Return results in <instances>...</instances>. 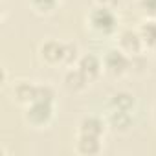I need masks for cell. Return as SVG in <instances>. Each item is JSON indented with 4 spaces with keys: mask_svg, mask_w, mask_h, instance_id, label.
Segmentation results:
<instances>
[{
    "mask_svg": "<svg viewBox=\"0 0 156 156\" xmlns=\"http://www.w3.org/2000/svg\"><path fill=\"white\" fill-rule=\"evenodd\" d=\"M107 119H103L101 116H96V114H88L85 116L81 121H79V127H77V132L81 134H88V136H98V138H103L105 132H107Z\"/></svg>",
    "mask_w": 156,
    "mask_h": 156,
    "instance_id": "cell-8",
    "label": "cell"
},
{
    "mask_svg": "<svg viewBox=\"0 0 156 156\" xmlns=\"http://www.w3.org/2000/svg\"><path fill=\"white\" fill-rule=\"evenodd\" d=\"M136 108V98L134 94L127 90H118L108 98V110H119V112H132Z\"/></svg>",
    "mask_w": 156,
    "mask_h": 156,
    "instance_id": "cell-10",
    "label": "cell"
},
{
    "mask_svg": "<svg viewBox=\"0 0 156 156\" xmlns=\"http://www.w3.org/2000/svg\"><path fill=\"white\" fill-rule=\"evenodd\" d=\"M107 123L116 132H127L132 127V112H119V110H108Z\"/></svg>",
    "mask_w": 156,
    "mask_h": 156,
    "instance_id": "cell-13",
    "label": "cell"
},
{
    "mask_svg": "<svg viewBox=\"0 0 156 156\" xmlns=\"http://www.w3.org/2000/svg\"><path fill=\"white\" fill-rule=\"evenodd\" d=\"M138 31H140V37H141L145 51L156 53V19H145L140 24Z\"/></svg>",
    "mask_w": 156,
    "mask_h": 156,
    "instance_id": "cell-11",
    "label": "cell"
},
{
    "mask_svg": "<svg viewBox=\"0 0 156 156\" xmlns=\"http://www.w3.org/2000/svg\"><path fill=\"white\" fill-rule=\"evenodd\" d=\"M87 24L94 33L103 35V37H110L118 31L119 20H118V15H116L114 9L96 4L90 9V13L87 15Z\"/></svg>",
    "mask_w": 156,
    "mask_h": 156,
    "instance_id": "cell-1",
    "label": "cell"
},
{
    "mask_svg": "<svg viewBox=\"0 0 156 156\" xmlns=\"http://www.w3.org/2000/svg\"><path fill=\"white\" fill-rule=\"evenodd\" d=\"M152 118H154V123H156V105H154V110H152Z\"/></svg>",
    "mask_w": 156,
    "mask_h": 156,
    "instance_id": "cell-19",
    "label": "cell"
},
{
    "mask_svg": "<svg viewBox=\"0 0 156 156\" xmlns=\"http://www.w3.org/2000/svg\"><path fill=\"white\" fill-rule=\"evenodd\" d=\"M66 46V53H64V66H73L77 62V59H79V46H77L75 42H64Z\"/></svg>",
    "mask_w": 156,
    "mask_h": 156,
    "instance_id": "cell-15",
    "label": "cell"
},
{
    "mask_svg": "<svg viewBox=\"0 0 156 156\" xmlns=\"http://www.w3.org/2000/svg\"><path fill=\"white\" fill-rule=\"evenodd\" d=\"M138 9L145 19H156V0H138Z\"/></svg>",
    "mask_w": 156,
    "mask_h": 156,
    "instance_id": "cell-16",
    "label": "cell"
},
{
    "mask_svg": "<svg viewBox=\"0 0 156 156\" xmlns=\"http://www.w3.org/2000/svg\"><path fill=\"white\" fill-rule=\"evenodd\" d=\"M35 94H37V83H33V81H19L13 87V98L22 107L30 105L35 99Z\"/></svg>",
    "mask_w": 156,
    "mask_h": 156,
    "instance_id": "cell-12",
    "label": "cell"
},
{
    "mask_svg": "<svg viewBox=\"0 0 156 156\" xmlns=\"http://www.w3.org/2000/svg\"><path fill=\"white\" fill-rule=\"evenodd\" d=\"M88 85H90V79H88V77H87L79 68H77L75 64L70 66V68L64 72V75H62V87H64L68 92H73V94L83 92Z\"/></svg>",
    "mask_w": 156,
    "mask_h": 156,
    "instance_id": "cell-6",
    "label": "cell"
},
{
    "mask_svg": "<svg viewBox=\"0 0 156 156\" xmlns=\"http://www.w3.org/2000/svg\"><path fill=\"white\" fill-rule=\"evenodd\" d=\"M98 6H103V8H110V9H116L119 0H96Z\"/></svg>",
    "mask_w": 156,
    "mask_h": 156,
    "instance_id": "cell-18",
    "label": "cell"
},
{
    "mask_svg": "<svg viewBox=\"0 0 156 156\" xmlns=\"http://www.w3.org/2000/svg\"><path fill=\"white\" fill-rule=\"evenodd\" d=\"M101 59H103V72H107L112 77H123L132 70V64H134V59L129 53H125L121 48L107 50Z\"/></svg>",
    "mask_w": 156,
    "mask_h": 156,
    "instance_id": "cell-3",
    "label": "cell"
},
{
    "mask_svg": "<svg viewBox=\"0 0 156 156\" xmlns=\"http://www.w3.org/2000/svg\"><path fill=\"white\" fill-rule=\"evenodd\" d=\"M118 48H121L130 57H138V55H141L145 51L141 37H140V31L138 30H130V28L121 30L118 33Z\"/></svg>",
    "mask_w": 156,
    "mask_h": 156,
    "instance_id": "cell-5",
    "label": "cell"
},
{
    "mask_svg": "<svg viewBox=\"0 0 156 156\" xmlns=\"http://www.w3.org/2000/svg\"><path fill=\"white\" fill-rule=\"evenodd\" d=\"M35 99H44V101H55V90L53 87L46 85V83H37V94H35ZM33 99V101H35Z\"/></svg>",
    "mask_w": 156,
    "mask_h": 156,
    "instance_id": "cell-17",
    "label": "cell"
},
{
    "mask_svg": "<svg viewBox=\"0 0 156 156\" xmlns=\"http://www.w3.org/2000/svg\"><path fill=\"white\" fill-rule=\"evenodd\" d=\"M64 53H66V46L62 41H57V39H48L39 46L41 61L50 66L64 64Z\"/></svg>",
    "mask_w": 156,
    "mask_h": 156,
    "instance_id": "cell-4",
    "label": "cell"
},
{
    "mask_svg": "<svg viewBox=\"0 0 156 156\" xmlns=\"http://www.w3.org/2000/svg\"><path fill=\"white\" fill-rule=\"evenodd\" d=\"M101 140L103 138L77 132V138H75V151H77V154H83V156H96V154H99L103 151V141Z\"/></svg>",
    "mask_w": 156,
    "mask_h": 156,
    "instance_id": "cell-9",
    "label": "cell"
},
{
    "mask_svg": "<svg viewBox=\"0 0 156 156\" xmlns=\"http://www.w3.org/2000/svg\"><path fill=\"white\" fill-rule=\"evenodd\" d=\"M75 66L79 68L90 79V83H92V81L98 79V77L101 75V72H103V59L94 55V53H83L79 59H77Z\"/></svg>",
    "mask_w": 156,
    "mask_h": 156,
    "instance_id": "cell-7",
    "label": "cell"
},
{
    "mask_svg": "<svg viewBox=\"0 0 156 156\" xmlns=\"http://www.w3.org/2000/svg\"><path fill=\"white\" fill-rule=\"evenodd\" d=\"M55 118V101L35 99L24 107V121L33 129L48 127Z\"/></svg>",
    "mask_w": 156,
    "mask_h": 156,
    "instance_id": "cell-2",
    "label": "cell"
},
{
    "mask_svg": "<svg viewBox=\"0 0 156 156\" xmlns=\"http://www.w3.org/2000/svg\"><path fill=\"white\" fill-rule=\"evenodd\" d=\"M61 0H30V6L39 15H50L57 9Z\"/></svg>",
    "mask_w": 156,
    "mask_h": 156,
    "instance_id": "cell-14",
    "label": "cell"
}]
</instances>
